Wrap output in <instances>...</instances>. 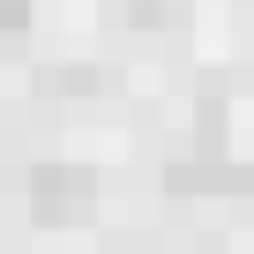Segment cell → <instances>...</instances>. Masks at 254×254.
<instances>
[{
    "label": "cell",
    "instance_id": "obj_1",
    "mask_svg": "<svg viewBox=\"0 0 254 254\" xmlns=\"http://www.w3.org/2000/svg\"><path fill=\"white\" fill-rule=\"evenodd\" d=\"M97 209V180L82 165H38L30 172V217L38 224H82Z\"/></svg>",
    "mask_w": 254,
    "mask_h": 254
},
{
    "label": "cell",
    "instance_id": "obj_2",
    "mask_svg": "<svg viewBox=\"0 0 254 254\" xmlns=\"http://www.w3.org/2000/svg\"><path fill=\"white\" fill-rule=\"evenodd\" d=\"M30 30V0H0V45H15Z\"/></svg>",
    "mask_w": 254,
    "mask_h": 254
}]
</instances>
